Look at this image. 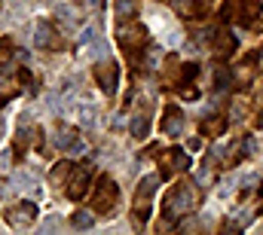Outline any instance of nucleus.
I'll return each mask as SVG.
<instances>
[{
    "instance_id": "obj_1",
    "label": "nucleus",
    "mask_w": 263,
    "mask_h": 235,
    "mask_svg": "<svg viewBox=\"0 0 263 235\" xmlns=\"http://www.w3.org/2000/svg\"><path fill=\"white\" fill-rule=\"evenodd\" d=\"M190 208H193V192H190V186L178 183V186L165 195V214H168V217H181V214H187Z\"/></svg>"
},
{
    "instance_id": "obj_2",
    "label": "nucleus",
    "mask_w": 263,
    "mask_h": 235,
    "mask_svg": "<svg viewBox=\"0 0 263 235\" xmlns=\"http://www.w3.org/2000/svg\"><path fill=\"white\" fill-rule=\"evenodd\" d=\"M156 186H159V177L147 174L144 180H141L138 192H135V214H138V220H141V223L150 217V195H153V189H156Z\"/></svg>"
},
{
    "instance_id": "obj_3",
    "label": "nucleus",
    "mask_w": 263,
    "mask_h": 235,
    "mask_svg": "<svg viewBox=\"0 0 263 235\" xmlns=\"http://www.w3.org/2000/svg\"><path fill=\"white\" fill-rule=\"evenodd\" d=\"M117 202H120V189H117V183H114L110 177H101V183H98V195H95V211H101V214H114Z\"/></svg>"
},
{
    "instance_id": "obj_4",
    "label": "nucleus",
    "mask_w": 263,
    "mask_h": 235,
    "mask_svg": "<svg viewBox=\"0 0 263 235\" xmlns=\"http://www.w3.org/2000/svg\"><path fill=\"white\" fill-rule=\"evenodd\" d=\"M34 220H37V205H34V202H22V205H15V208L6 211V223L15 226V229H25V226H31Z\"/></svg>"
},
{
    "instance_id": "obj_5",
    "label": "nucleus",
    "mask_w": 263,
    "mask_h": 235,
    "mask_svg": "<svg viewBox=\"0 0 263 235\" xmlns=\"http://www.w3.org/2000/svg\"><path fill=\"white\" fill-rule=\"evenodd\" d=\"M117 64L114 61H101L98 67H95V76H98V83H101V89L110 95V92H117Z\"/></svg>"
},
{
    "instance_id": "obj_6",
    "label": "nucleus",
    "mask_w": 263,
    "mask_h": 235,
    "mask_svg": "<svg viewBox=\"0 0 263 235\" xmlns=\"http://www.w3.org/2000/svg\"><path fill=\"white\" fill-rule=\"evenodd\" d=\"M52 141H55V147H59V150H73V153H77V150L83 147V144L77 141V131H73L70 125H59V128H55V138H52Z\"/></svg>"
},
{
    "instance_id": "obj_7",
    "label": "nucleus",
    "mask_w": 263,
    "mask_h": 235,
    "mask_svg": "<svg viewBox=\"0 0 263 235\" xmlns=\"http://www.w3.org/2000/svg\"><path fill=\"white\" fill-rule=\"evenodd\" d=\"M86 189H89V168H80V171L73 174V180H70V189H67V195H70V199H80Z\"/></svg>"
},
{
    "instance_id": "obj_8",
    "label": "nucleus",
    "mask_w": 263,
    "mask_h": 235,
    "mask_svg": "<svg viewBox=\"0 0 263 235\" xmlns=\"http://www.w3.org/2000/svg\"><path fill=\"white\" fill-rule=\"evenodd\" d=\"M181 128H184V116H181V110H165V119H162V131L165 134H181Z\"/></svg>"
},
{
    "instance_id": "obj_9",
    "label": "nucleus",
    "mask_w": 263,
    "mask_h": 235,
    "mask_svg": "<svg viewBox=\"0 0 263 235\" xmlns=\"http://www.w3.org/2000/svg\"><path fill=\"white\" fill-rule=\"evenodd\" d=\"M187 165H190V159L181 150H168L165 153V171H184Z\"/></svg>"
},
{
    "instance_id": "obj_10",
    "label": "nucleus",
    "mask_w": 263,
    "mask_h": 235,
    "mask_svg": "<svg viewBox=\"0 0 263 235\" xmlns=\"http://www.w3.org/2000/svg\"><path fill=\"white\" fill-rule=\"evenodd\" d=\"M147 128H150L147 113H135V119H132V134L135 138H147Z\"/></svg>"
},
{
    "instance_id": "obj_11",
    "label": "nucleus",
    "mask_w": 263,
    "mask_h": 235,
    "mask_svg": "<svg viewBox=\"0 0 263 235\" xmlns=\"http://www.w3.org/2000/svg\"><path fill=\"white\" fill-rule=\"evenodd\" d=\"M172 6H175L181 15H187V18H199V6L193 0H172Z\"/></svg>"
},
{
    "instance_id": "obj_12",
    "label": "nucleus",
    "mask_w": 263,
    "mask_h": 235,
    "mask_svg": "<svg viewBox=\"0 0 263 235\" xmlns=\"http://www.w3.org/2000/svg\"><path fill=\"white\" fill-rule=\"evenodd\" d=\"M37 46H52V28L46 22H37Z\"/></svg>"
},
{
    "instance_id": "obj_13",
    "label": "nucleus",
    "mask_w": 263,
    "mask_h": 235,
    "mask_svg": "<svg viewBox=\"0 0 263 235\" xmlns=\"http://www.w3.org/2000/svg\"><path fill=\"white\" fill-rule=\"evenodd\" d=\"M217 40H220V43H217V52H220V55H227V52H233V49H236V37H233V34H227V31H223Z\"/></svg>"
},
{
    "instance_id": "obj_14",
    "label": "nucleus",
    "mask_w": 263,
    "mask_h": 235,
    "mask_svg": "<svg viewBox=\"0 0 263 235\" xmlns=\"http://www.w3.org/2000/svg\"><path fill=\"white\" fill-rule=\"evenodd\" d=\"M92 223H95L92 214H86V211H77V214H73V226H77V229H89Z\"/></svg>"
},
{
    "instance_id": "obj_15",
    "label": "nucleus",
    "mask_w": 263,
    "mask_h": 235,
    "mask_svg": "<svg viewBox=\"0 0 263 235\" xmlns=\"http://www.w3.org/2000/svg\"><path fill=\"white\" fill-rule=\"evenodd\" d=\"M67 171H70V165H67V162H62V165H59V168L52 171V183H62V180H65V174H67Z\"/></svg>"
},
{
    "instance_id": "obj_16",
    "label": "nucleus",
    "mask_w": 263,
    "mask_h": 235,
    "mask_svg": "<svg viewBox=\"0 0 263 235\" xmlns=\"http://www.w3.org/2000/svg\"><path fill=\"white\" fill-rule=\"evenodd\" d=\"M117 12H120L123 18H129V12H135V9H132L129 0H120V3H117Z\"/></svg>"
},
{
    "instance_id": "obj_17",
    "label": "nucleus",
    "mask_w": 263,
    "mask_h": 235,
    "mask_svg": "<svg viewBox=\"0 0 263 235\" xmlns=\"http://www.w3.org/2000/svg\"><path fill=\"white\" fill-rule=\"evenodd\" d=\"M95 28H83V43H95Z\"/></svg>"
},
{
    "instance_id": "obj_18",
    "label": "nucleus",
    "mask_w": 263,
    "mask_h": 235,
    "mask_svg": "<svg viewBox=\"0 0 263 235\" xmlns=\"http://www.w3.org/2000/svg\"><path fill=\"white\" fill-rule=\"evenodd\" d=\"M59 223H62V220H59V217H49V220H46V223H43V232H49V229H55V226H59Z\"/></svg>"
},
{
    "instance_id": "obj_19",
    "label": "nucleus",
    "mask_w": 263,
    "mask_h": 235,
    "mask_svg": "<svg viewBox=\"0 0 263 235\" xmlns=\"http://www.w3.org/2000/svg\"><path fill=\"white\" fill-rule=\"evenodd\" d=\"M0 168H9V153H3V156H0Z\"/></svg>"
},
{
    "instance_id": "obj_20",
    "label": "nucleus",
    "mask_w": 263,
    "mask_h": 235,
    "mask_svg": "<svg viewBox=\"0 0 263 235\" xmlns=\"http://www.w3.org/2000/svg\"><path fill=\"white\" fill-rule=\"evenodd\" d=\"M92 3H98V0H92Z\"/></svg>"
}]
</instances>
